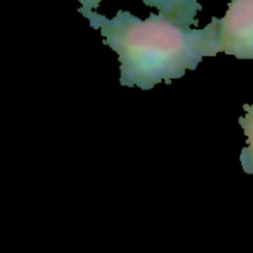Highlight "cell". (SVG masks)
Here are the masks:
<instances>
[{"label": "cell", "instance_id": "cell-1", "mask_svg": "<svg viewBox=\"0 0 253 253\" xmlns=\"http://www.w3.org/2000/svg\"><path fill=\"white\" fill-rule=\"evenodd\" d=\"M99 0H82L79 12L92 28L101 30L104 44L119 55L122 86H138L150 90L162 82L172 84L173 79L197 70L206 56L219 53V18L205 28H191L202 4L194 0H162L144 4L157 7L147 19H139L127 10H119L114 18H105L93 10Z\"/></svg>", "mask_w": 253, "mask_h": 253}, {"label": "cell", "instance_id": "cell-2", "mask_svg": "<svg viewBox=\"0 0 253 253\" xmlns=\"http://www.w3.org/2000/svg\"><path fill=\"white\" fill-rule=\"evenodd\" d=\"M219 52L253 59V0H233L219 18Z\"/></svg>", "mask_w": 253, "mask_h": 253}, {"label": "cell", "instance_id": "cell-3", "mask_svg": "<svg viewBox=\"0 0 253 253\" xmlns=\"http://www.w3.org/2000/svg\"><path fill=\"white\" fill-rule=\"evenodd\" d=\"M246 116L239 119L240 126L245 130V135L248 136V147L242 150L240 154V163L243 166L245 173L253 175V104H245L243 105Z\"/></svg>", "mask_w": 253, "mask_h": 253}]
</instances>
